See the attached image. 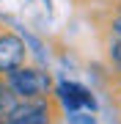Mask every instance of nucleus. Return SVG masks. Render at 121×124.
<instances>
[{
	"mask_svg": "<svg viewBox=\"0 0 121 124\" xmlns=\"http://www.w3.org/2000/svg\"><path fill=\"white\" fill-rule=\"evenodd\" d=\"M3 121H6V119H3V116H0V124H3Z\"/></svg>",
	"mask_w": 121,
	"mask_h": 124,
	"instance_id": "nucleus-10",
	"label": "nucleus"
},
{
	"mask_svg": "<svg viewBox=\"0 0 121 124\" xmlns=\"http://www.w3.org/2000/svg\"><path fill=\"white\" fill-rule=\"evenodd\" d=\"M25 58H28L25 39L11 31H0V77H8L11 72L22 69Z\"/></svg>",
	"mask_w": 121,
	"mask_h": 124,
	"instance_id": "nucleus-3",
	"label": "nucleus"
},
{
	"mask_svg": "<svg viewBox=\"0 0 121 124\" xmlns=\"http://www.w3.org/2000/svg\"><path fill=\"white\" fill-rule=\"evenodd\" d=\"M6 121H19V124H55L58 121V99H22L19 108L11 113Z\"/></svg>",
	"mask_w": 121,
	"mask_h": 124,
	"instance_id": "nucleus-2",
	"label": "nucleus"
},
{
	"mask_svg": "<svg viewBox=\"0 0 121 124\" xmlns=\"http://www.w3.org/2000/svg\"><path fill=\"white\" fill-rule=\"evenodd\" d=\"M66 119L72 121V124H96L94 116H88V113H83V110H77V113H66Z\"/></svg>",
	"mask_w": 121,
	"mask_h": 124,
	"instance_id": "nucleus-7",
	"label": "nucleus"
},
{
	"mask_svg": "<svg viewBox=\"0 0 121 124\" xmlns=\"http://www.w3.org/2000/svg\"><path fill=\"white\" fill-rule=\"evenodd\" d=\"M6 83L25 102L28 99H50L52 97V77H50V72L36 69V66H22V69L11 72L6 77Z\"/></svg>",
	"mask_w": 121,
	"mask_h": 124,
	"instance_id": "nucleus-1",
	"label": "nucleus"
},
{
	"mask_svg": "<svg viewBox=\"0 0 121 124\" xmlns=\"http://www.w3.org/2000/svg\"><path fill=\"white\" fill-rule=\"evenodd\" d=\"M107 55L113 63H121V14L110 22V33H107Z\"/></svg>",
	"mask_w": 121,
	"mask_h": 124,
	"instance_id": "nucleus-6",
	"label": "nucleus"
},
{
	"mask_svg": "<svg viewBox=\"0 0 121 124\" xmlns=\"http://www.w3.org/2000/svg\"><path fill=\"white\" fill-rule=\"evenodd\" d=\"M3 124H19V121H3Z\"/></svg>",
	"mask_w": 121,
	"mask_h": 124,
	"instance_id": "nucleus-8",
	"label": "nucleus"
},
{
	"mask_svg": "<svg viewBox=\"0 0 121 124\" xmlns=\"http://www.w3.org/2000/svg\"><path fill=\"white\" fill-rule=\"evenodd\" d=\"M55 99H58V105L63 108L66 113H77V110H96V99L94 94H91L85 85L80 83H69V80H63V83L55 85Z\"/></svg>",
	"mask_w": 121,
	"mask_h": 124,
	"instance_id": "nucleus-4",
	"label": "nucleus"
},
{
	"mask_svg": "<svg viewBox=\"0 0 121 124\" xmlns=\"http://www.w3.org/2000/svg\"><path fill=\"white\" fill-rule=\"evenodd\" d=\"M118 97H121V91H118Z\"/></svg>",
	"mask_w": 121,
	"mask_h": 124,
	"instance_id": "nucleus-11",
	"label": "nucleus"
},
{
	"mask_svg": "<svg viewBox=\"0 0 121 124\" xmlns=\"http://www.w3.org/2000/svg\"><path fill=\"white\" fill-rule=\"evenodd\" d=\"M19 102L22 99L11 91V85L6 83V77H0V116L3 119H11V113L19 108Z\"/></svg>",
	"mask_w": 121,
	"mask_h": 124,
	"instance_id": "nucleus-5",
	"label": "nucleus"
},
{
	"mask_svg": "<svg viewBox=\"0 0 121 124\" xmlns=\"http://www.w3.org/2000/svg\"><path fill=\"white\" fill-rule=\"evenodd\" d=\"M41 3H47V6H50V0H41Z\"/></svg>",
	"mask_w": 121,
	"mask_h": 124,
	"instance_id": "nucleus-9",
	"label": "nucleus"
}]
</instances>
